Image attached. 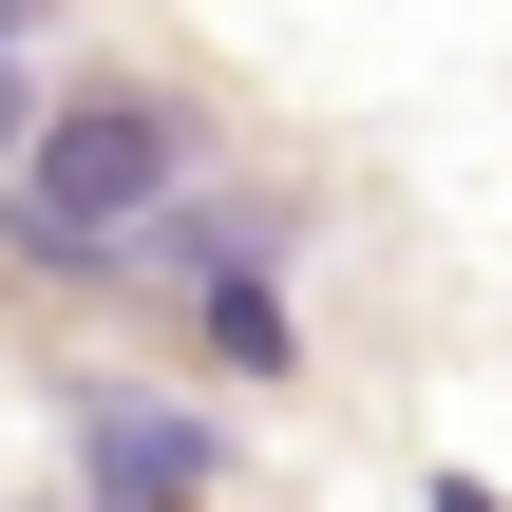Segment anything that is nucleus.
Returning <instances> with one entry per match:
<instances>
[{
    "label": "nucleus",
    "instance_id": "obj_2",
    "mask_svg": "<svg viewBox=\"0 0 512 512\" xmlns=\"http://www.w3.org/2000/svg\"><path fill=\"white\" fill-rule=\"evenodd\" d=\"M19 133H38V114H19V76H0V152H19Z\"/></svg>",
    "mask_w": 512,
    "mask_h": 512
},
{
    "label": "nucleus",
    "instance_id": "obj_1",
    "mask_svg": "<svg viewBox=\"0 0 512 512\" xmlns=\"http://www.w3.org/2000/svg\"><path fill=\"white\" fill-rule=\"evenodd\" d=\"M171 190H190V114H171V95H133V76L19 133V228H38V247H133Z\"/></svg>",
    "mask_w": 512,
    "mask_h": 512
}]
</instances>
